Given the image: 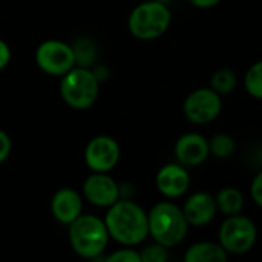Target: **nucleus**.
I'll return each instance as SVG.
<instances>
[{"label":"nucleus","mask_w":262,"mask_h":262,"mask_svg":"<svg viewBox=\"0 0 262 262\" xmlns=\"http://www.w3.org/2000/svg\"><path fill=\"white\" fill-rule=\"evenodd\" d=\"M209 150L212 157L218 160H227L235 155L236 141L229 134H215L212 138H209Z\"/></svg>","instance_id":"obj_18"},{"label":"nucleus","mask_w":262,"mask_h":262,"mask_svg":"<svg viewBox=\"0 0 262 262\" xmlns=\"http://www.w3.org/2000/svg\"><path fill=\"white\" fill-rule=\"evenodd\" d=\"M187 2L198 9H212L218 6L223 0H187Z\"/></svg>","instance_id":"obj_26"},{"label":"nucleus","mask_w":262,"mask_h":262,"mask_svg":"<svg viewBox=\"0 0 262 262\" xmlns=\"http://www.w3.org/2000/svg\"><path fill=\"white\" fill-rule=\"evenodd\" d=\"M51 212L60 224L69 226L83 213V198L71 187L58 189L51 200Z\"/></svg>","instance_id":"obj_14"},{"label":"nucleus","mask_w":262,"mask_h":262,"mask_svg":"<svg viewBox=\"0 0 262 262\" xmlns=\"http://www.w3.org/2000/svg\"><path fill=\"white\" fill-rule=\"evenodd\" d=\"M210 88L218 92L221 97L230 95L238 88V75L230 68H221L216 69L210 77Z\"/></svg>","instance_id":"obj_17"},{"label":"nucleus","mask_w":262,"mask_h":262,"mask_svg":"<svg viewBox=\"0 0 262 262\" xmlns=\"http://www.w3.org/2000/svg\"><path fill=\"white\" fill-rule=\"evenodd\" d=\"M103 220L111 238L121 246L135 247L149 236L147 212L129 198H120L107 207Z\"/></svg>","instance_id":"obj_1"},{"label":"nucleus","mask_w":262,"mask_h":262,"mask_svg":"<svg viewBox=\"0 0 262 262\" xmlns=\"http://www.w3.org/2000/svg\"><path fill=\"white\" fill-rule=\"evenodd\" d=\"M258 241V227L255 221L243 213L226 216L218 230V243L233 256H243L253 250Z\"/></svg>","instance_id":"obj_6"},{"label":"nucleus","mask_w":262,"mask_h":262,"mask_svg":"<svg viewBox=\"0 0 262 262\" xmlns=\"http://www.w3.org/2000/svg\"><path fill=\"white\" fill-rule=\"evenodd\" d=\"M215 201H216L218 213H221L224 216L243 213L244 206H246L243 192L235 186H226V187L220 189L218 193L215 195Z\"/></svg>","instance_id":"obj_16"},{"label":"nucleus","mask_w":262,"mask_h":262,"mask_svg":"<svg viewBox=\"0 0 262 262\" xmlns=\"http://www.w3.org/2000/svg\"><path fill=\"white\" fill-rule=\"evenodd\" d=\"M243 84L246 92L256 98V100H262V60L255 61L244 74L243 78Z\"/></svg>","instance_id":"obj_20"},{"label":"nucleus","mask_w":262,"mask_h":262,"mask_svg":"<svg viewBox=\"0 0 262 262\" xmlns=\"http://www.w3.org/2000/svg\"><path fill=\"white\" fill-rule=\"evenodd\" d=\"M120 144L109 135H98L89 140L84 149V163L92 172L109 173L120 161Z\"/></svg>","instance_id":"obj_9"},{"label":"nucleus","mask_w":262,"mask_h":262,"mask_svg":"<svg viewBox=\"0 0 262 262\" xmlns=\"http://www.w3.org/2000/svg\"><path fill=\"white\" fill-rule=\"evenodd\" d=\"M183 259L186 262H226L229 259V253L220 243L200 241L187 247Z\"/></svg>","instance_id":"obj_15"},{"label":"nucleus","mask_w":262,"mask_h":262,"mask_svg":"<svg viewBox=\"0 0 262 262\" xmlns=\"http://www.w3.org/2000/svg\"><path fill=\"white\" fill-rule=\"evenodd\" d=\"M104 261L109 262H141V255L138 250L129 246H123V249L115 250L109 256L104 258Z\"/></svg>","instance_id":"obj_22"},{"label":"nucleus","mask_w":262,"mask_h":262,"mask_svg":"<svg viewBox=\"0 0 262 262\" xmlns=\"http://www.w3.org/2000/svg\"><path fill=\"white\" fill-rule=\"evenodd\" d=\"M11 150H12L11 137L3 129H0V164H3L9 158Z\"/></svg>","instance_id":"obj_24"},{"label":"nucleus","mask_w":262,"mask_h":262,"mask_svg":"<svg viewBox=\"0 0 262 262\" xmlns=\"http://www.w3.org/2000/svg\"><path fill=\"white\" fill-rule=\"evenodd\" d=\"M192 178L186 166L177 163L164 164L155 177L158 192L167 200H177L186 195L190 189Z\"/></svg>","instance_id":"obj_11"},{"label":"nucleus","mask_w":262,"mask_h":262,"mask_svg":"<svg viewBox=\"0 0 262 262\" xmlns=\"http://www.w3.org/2000/svg\"><path fill=\"white\" fill-rule=\"evenodd\" d=\"M35 63L45 74L61 77L75 66L74 48L61 40H45L35 49Z\"/></svg>","instance_id":"obj_7"},{"label":"nucleus","mask_w":262,"mask_h":262,"mask_svg":"<svg viewBox=\"0 0 262 262\" xmlns=\"http://www.w3.org/2000/svg\"><path fill=\"white\" fill-rule=\"evenodd\" d=\"M69 244L80 258L84 259H104L103 253L109 246V230L104 220L95 215H80L68 226Z\"/></svg>","instance_id":"obj_3"},{"label":"nucleus","mask_w":262,"mask_h":262,"mask_svg":"<svg viewBox=\"0 0 262 262\" xmlns=\"http://www.w3.org/2000/svg\"><path fill=\"white\" fill-rule=\"evenodd\" d=\"M60 95L72 109H89L98 100L100 80L91 68L74 66L71 71L61 75Z\"/></svg>","instance_id":"obj_5"},{"label":"nucleus","mask_w":262,"mask_h":262,"mask_svg":"<svg viewBox=\"0 0 262 262\" xmlns=\"http://www.w3.org/2000/svg\"><path fill=\"white\" fill-rule=\"evenodd\" d=\"M11 57H12V52H11L9 45L3 38H0V71L5 69L9 64Z\"/></svg>","instance_id":"obj_25"},{"label":"nucleus","mask_w":262,"mask_h":262,"mask_svg":"<svg viewBox=\"0 0 262 262\" xmlns=\"http://www.w3.org/2000/svg\"><path fill=\"white\" fill-rule=\"evenodd\" d=\"M173 154L177 161L187 169L201 166L210 157L209 140L203 134L187 132L177 140Z\"/></svg>","instance_id":"obj_12"},{"label":"nucleus","mask_w":262,"mask_h":262,"mask_svg":"<svg viewBox=\"0 0 262 262\" xmlns=\"http://www.w3.org/2000/svg\"><path fill=\"white\" fill-rule=\"evenodd\" d=\"M181 209L184 212L189 226L196 229L209 226L218 215L215 195L203 190L189 195L184 204L181 206Z\"/></svg>","instance_id":"obj_13"},{"label":"nucleus","mask_w":262,"mask_h":262,"mask_svg":"<svg viewBox=\"0 0 262 262\" xmlns=\"http://www.w3.org/2000/svg\"><path fill=\"white\" fill-rule=\"evenodd\" d=\"M250 196L253 200V203L262 209V170H259L253 180H252V184H250Z\"/></svg>","instance_id":"obj_23"},{"label":"nucleus","mask_w":262,"mask_h":262,"mask_svg":"<svg viewBox=\"0 0 262 262\" xmlns=\"http://www.w3.org/2000/svg\"><path fill=\"white\" fill-rule=\"evenodd\" d=\"M157 2H161V3H169V2H172V0H157Z\"/></svg>","instance_id":"obj_27"},{"label":"nucleus","mask_w":262,"mask_h":262,"mask_svg":"<svg viewBox=\"0 0 262 262\" xmlns=\"http://www.w3.org/2000/svg\"><path fill=\"white\" fill-rule=\"evenodd\" d=\"M221 111L223 97L210 86L192 91L183 103V114L192 124H209L221 115Z\"/></svg>","instance_id":"obj_8"},{"label":"nucleus","mask_w":262,"mask_h":262,"mask_svg":"<svg viewBox=\"0 0 262 262\" xmlns=\"http://www.w3.org/2000/svg\"><path fill=\"white\" fill-rule=\"evenodd\" d=\"M141 255V262H167L169 261V249L158 244L152 243L140 250Z\"/></svg>","instance_id":"obj_21"},{"label":"nucleus","mask_w":262,"mask_h":262,"mask_svg":"<svg viewBox=\"0 0 262 262\" xmlns=\"http://www.w3.org/2000/svg\"><path fill=\"white\" fill-rule=\"evenodd\" d=\"M147 223L149 236L167 249L180 246L186 239L190 227L183 209L170 200L157 203L147 212Z\"/></svg>","instance_id":"obj_2"},{"label":"nucleus","mask_w":262,"mask_h":262,"mask_svg":"<svg viewBox=\"0 0 262 262\" xmlns=\"http://www.w3.org/2000/svg\"><path fill=\"white\" fill-rule=\"evenodd\" d=\"M172 23V12L167 3L146 0L137 5L127 18L129 32L138 40H155L167 32Z\"/></svg>","instance_id":"obj_4"},{"label":"nucleus","mask_w":262,"mask_h":262,"mask_svg":"<svg viewBox=\"0 0 262 262\" xmlns=\"http://www.w3.org/2000/svg\"><path fill=\"white\" fill-rule=\"evenodd\" d=\"M83 195L89 204L104 209L121 198L120 186L106 172H92L83 183Z\"/></svg>","instance_id":"obj_10"},{"label":"nucleus","mask_w":262,"mask_h":262,"mask_svg":"<svg viewBox=\"0 0 262 262\" xmlns=\"http://www.w3.org/2000/svg\"><path fill=\"white\" fill-rule=\"evenodd\" d=\"M74 55H75V66L91 68L97 60V48L95 43L86 37L78 38L74 45Z\"/></svg>","instance_id":"obj_19"}]
</instances>
